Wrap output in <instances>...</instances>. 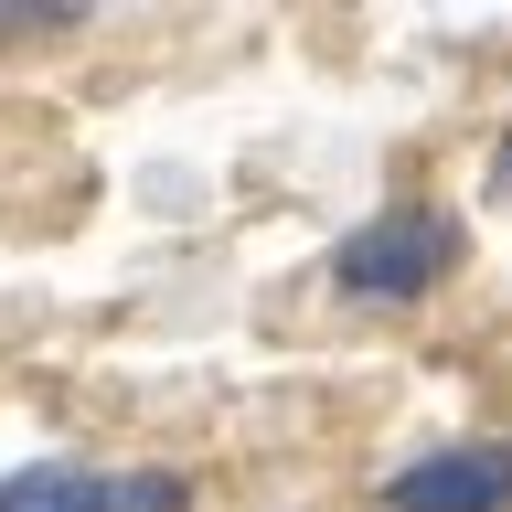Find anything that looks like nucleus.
<instances>
[{"mask_svg": "<svg viewBox=\"0 0 512 512\" xmlns=\"http://www.w3.org/2000/svg\"><path fill=\"white\" fill-rule=\"evenodd\" d=\"M0 512H96V480L64 470V459H32V470L0 480Z\"/></svg>", "mask_w": 512, "mask_h": 512, "instance_id": "obj_3", "label": "nucleus"}, {"mask_svg": "<svg viewBox=\"0 0 512 512\" xmlns=\"http://www.w3.org/2000/svg\"><path fill=\"white\" fill-rule=\"evenodd\" d=\"M96 512H192V480H182V470H128V480H96Z\"/></svg>", "mask_w": 512, "mask_h": 512, "instance_id": "obj_4", "label": "nucleus"}, {"mask_svg": "<svg viewBox=\"0 0 512 512\" xmlns=\"http://www.w3.org/2000/svg\"><path fill=\"white\" fill-rule=\"evenodd\" d=\"M502 192H512V150H502Z\"/></svg>", "mask_w": 512, "mask_h": 512, "instance_id": "obj_6", "label": "nucleus"}, {"mask_svg": "<svg viewBox=\"0 0 512 512\" xmlns=\"http://www.w3.org/2000/svg\"><path fill=\"white\" fill-rule=\"evenodd\" d=\"M22 22H75V0H0V32H22Z\"/></svg>", "mask_w": 512, "mask_h": 512, "instance_id": "obj_5", "label": "nucleus"}, {"mask_svg": "<svg viewBox=\"0 0 512 512\" xmlns=\"http://www.w3.org/2000/svg\"><path fill=\"white\" fill-rule=\"evenodd\" d=\"M448 267H459V224L427 214V203H395V214L352 224L342 256H331V278H342L352 299H427Z\"/></svg>", "mask_w": 512, "mask_h": 512, "instance_id": "obj_1", "label": "nucleus"}, {"mask_svg": "<svg viewBox=\"0 0 512 512\" xmlns=\"http://www.w3.org/2000/svg\"><path fill=\"white\" fill-rule=\"evenodd\" d=\"M384 512H512V438H470V448H438V459L395 470Z\"/></svg>", "mask_w": 512, "mask_h": 512, "instance_id": "obj_2", "label": "nucleus"}]
</instances>
